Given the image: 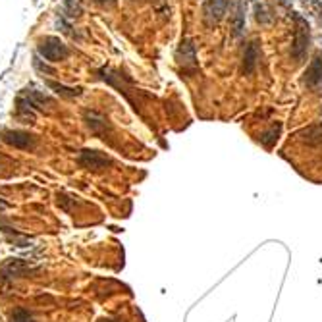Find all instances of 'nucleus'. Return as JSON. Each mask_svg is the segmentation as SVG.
<instances>
[{"label": "nucleus", "mask_w": 322, "mask_h": 322, "mask_svg": "<svg viewBox=\"0 0 322 322\" xmlns=\"http://www.w3.org/2000/svg\"><path fill=\"white\" fill-rule=\"evenodd\" d=\"M37 51L49 62H60V60L68 58V54H70L68 47L58 37H45V39H41L39 45H37Z\"/></svg>", "instance_id": "1"}, {"label": "nucleus", "mask_w": 322, "mask_h": 322, "mask_svg": "<svg viewBox=\"0 0 322 322\" xmlns=\"http://www.w3.org/2000/svg\"><path fill=\"white\" fill-rule=\"evenodd\" d=\"M77 162H79L83 168H87V170L101 172V170H105L108 164H110V159H108L105 153H101V151L85 149V151H81V155H79Z\"/></svg>", "instance_id": "2"}, {"label": "nucleus", "mask_w": 322, "mask_h": 322, "mask_svg": "<svg viewBox=\"0 0 322 322\" xmlns=\"http://www.w3.org/2000/svg\"><path fill=\"white\" fill-rule=\"evenodd\" d=\"M2 141L14 149H21V151H27V149H33L35 147V137L25 133V131H18V129H8L2 133Z\"/></svg>", "instance_id": "3"}, {"label": "nucleus", "mask_w": 322, "mask_h": 322, "mask_svg": "<svg viewBox=\"0 0 322 322\" xmlns=\"http://www.w3.org/2000/svg\"><path fill=\"white\" fill-rule=\"evenodd\" d=\"M29 272H33V268L27 263H23L21 259H10L0 268V278H19V276H25Z\"/></svg>", "instance_id": "4"}, {"label": "nucleus", "mask_w": 322, "mask_h": 322, "mask_svg": "<svg viewBox=\"0 0 322 322\" xmlns=\"http://www.w3.org/2000/svg\"><path fill=\"white\" fill-rule=\"evenodd\" d=\"M226 10H228V0H207L203 10L207 23H216L218 19H222Z\"/></svg>", "instance_id": "5"}, {"label": "nucleus", "mask_w": 322, "mask_h": 322, "mask_svg": "<svg viewBox=\"0 0 322 322\" xmlns=\"http://www.w3.org/2000/svg\"><path fill=\"white\" fill-rule=\"evenodd\" d=\"M85 124L97 135H107V131H110L108 120L99 112H85Z\"/></svg>", "instance_id": "6"}, {"label": "nucleus", "mask_w": 322, "mask_h": 322, "mask_svg": "<svg viewBox=\"0 0 322 322\" xmlns=\"http://www.w3.org/2000/svg\"><path fill=\"white\" fill-rule=\"evenodd\" d=\"M305 85L309 87V89H315V87H319L322 81V60L321 58H315L313 62H311V66L307 68V72H305Z\"/></svg>", "instance_id": "7"}, {"label": "nucleus", "mask_w": 322, "mask_h": 322, "mask_svg": "<svg viewBox=\"0 0 322 322\" xmlns=\"http://www.w3.org/2000/svg\"><path fill=\"white\" fill-rule=\"evenodd\" d=\"M23 97L33 105L35 108H45V105H49V107H53V99L51 97H47L45 93H41V91H37V89H25L23 91Z\"/></svg>", "instance_id": "8"}, {"label": "nucleus", "mask_w": 322, "mask_h": 322, "mask_svg": "<svg viewBox=\"0 0 322 322\" xmlns=\"http://www.w3.org/2000/svg\"><path fill=\"white\" fill-rule=\"evenodd\" d=\"M47 85L53 89L56 95L64 97V99H75L81 95V89L79 87H68V85H62V83H56V81H47Z\"/></svg>", "instance_id": "9"}, {"label": "nucleus", "mask_w": 322, "mask_h": 322, "mask_svg": "<svg viewBox=\"0 0 322 322\" xmlns=\"http://www.w3.org/2000/svg\"><path fill=\"white\" fill-rule=\"evenodd\" d=\"M257 58H259V49H257V43H251L245 51V62H243V70L245 73H251L255 64H257Z\"/></svg>", "instance_id": "10"}, {"label": "nucleus", "mask_w": 322, "mask_h": 322, "mask_svg": "<svg viewBox=\"0 0 322 322\" xmlns=\"http://www.w3.org/2000/svg\"><path fill=\"white\" fill-rule=\"evenodd\" d=\"M178 58L183 64V68L185 66H193L195 64V49H193V45L191 43H183L181 49H179V56Z\"/></svg>", "instance_id": "11"}, {"label": "nucleus", "mask_w": 322, "mask_h": 322, "mask_svg": "<svg viewBox=\"0 0 322 322\" xmlns=\"http://www.w3.org/2000/svg\"><path fill=\"white\" fill-rule=\"evenodd\" d=\"M301 135H303V141H305V143H309V145H317V143H321L322 141V127H319V125H311V127H307Z\"/></svg>", "instance_id": "12"}, {"label": "nucleus", "mask_w": 322, "mask_h": 322, "mask_svg": "<svg viewBox=\"0 0 322 322\" xmlns=\"http://www.w3.org/2000/svg\"><path fill=\"white\" fill-rule=\"evenodd\" d=\"M278 135H280V125H274L272 129L265 131V133L261 135V141L270 149V147H274V143L278 141Z\"/></svg>", "instance_id": "13"}, {"label": "nucleus", "mask_w": 322, "mask_h": 322, "mask_svg": "<svg viewBox=\"0 0 322 322\" xmlns=\"http://www.w3.org/2000/svg\"><path fill=\"white\" fill-rule=\"evenodd\" d=\"M243 23H245V14H243V8L239 6L233 14V35H239L241 29H243Z\"/></svg>", "instance_id": "14"}, {"label": "nucleus", "mask_w": 322, "mask_h": 322, "mask_svg": "<svg viewBox=\"0 0 322 322\" xmlns=\"http://www.w3.org/2000/svg\"><path fill=\"white\" fill-rule=\"evenodd\" d=\"M12 322H37L33 319V315L29 313V311H25V309H16L14 313H12Z\"/></svg>", "instance_id": "15"}, {"label": "nucleus", "mask_w": 322, "mask_h": 322, "mask_svg": "<svg viewBox=\"0 0 322 322\" xmlns=\"http://www.w3.org/2000/svg\"><path fill=\"white\" fill-rule=\"evenodd\" d=\"M97 4H114L116 0H95Z\"/></svg>", "instance_id": "16"}, {"label": "nucleus", "mask_w": 322, "mask_h": 322, "mask_svg": "<svg viewBox=\"0 0 322 322\" xmlns=\"http://www.w3.org/2000/svg\"><path fill=\"white\" fill-rule=\"evenodd\" d=\"M0 209H8V203H4V201H0Z\"/></svg>", "instance_id": "17"}, {"label": "nucleus", "mask_w": 322, "mask_h": 322, "mask_svg": "<svg viewBox=\"0 0 322 322\" xmlns=\"http://www.w3.org/2000/svg\"><path fill=\"white\" fill-rule=\"evenodd\" d=\"M99 322H122V321H110V319H103V321H99Z\"/></svg>", "instance_id": "18"}, {"label": "nucleus", "mask_w": 322, "mask_h": 322, "mask_svg": "<svg viewBox=\"0 0 322 322\" xmlns=\"http://www.w3.org/2000/svg\"><path fill=\"white\" fill-rule=\"evenodd\" d=\"M319 18H321V21H322V10H319Z\"/></svg>", "instance_id": "19"}]
</instances>
